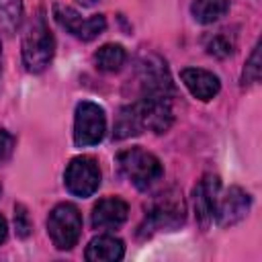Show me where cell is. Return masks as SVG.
Listing matches in <instances>:
<instances>
[{"label": "cell", "mask_w": 262, "mask_h": 262, "mask_svg": "<svg viewBox=\"0 0 262 262\" xmlns=\"http://www.w3.org/2000/svg\"><path fill=\"white\" fill-rule=\"evenodd\" d=\"M172 98H156V96H139L135 102L123 106L115 121V139H127L139 135L143 131L164 133L174 123Z\"/></svg>", "instance_id": "obj_1"}, {"label": "cell", "mask_w": 262, "mask_h": 262, "mask_svg": "<svg viewBox=\"0 0 262 262\" xmlns=\"http://www.w3.org/2000/svg\"><path fill=\"white\" fill-rule=\"evenodd\" d=\"M20 47H23V63L31 74H41L51 63L55 53V39L41 10L27 25Z\"/></svg>", "instance_id": "obj_2"}, {"label": "cell", "mask_w": 262, "mask_h": 262, "mask_svg": "<svg viewBox=\"0 0 262 262\" xmlns=\"http://www.w3.org/2000/svg\"><path fill=\"white\" fill-rule=\"evenodd\" d=\"M117 164L123 170V174L133 182V186L139 190H147L164 176L162 162L151 151H147L139 145L119 151Z\"/></svg>", "instance_id": "obj_3"}, {"label": "cell", "mask_w": 262, "mask_h": 262, "mask_svg": "<svg viewBox=\"0 0 262 262\" xmlns=\"http://www.w3.org/2000/svg\"><path fill=\"white\" fill-rule=\"evenodd\" d=\"M186 219V205H184V199L178 190H166L164 194H160L147 215H145V225L141 227L145 235L154 233V231H162V229H178Z\"/></svg>", "instance_id": "obj_4"}, {"label": "cell", "mask_w": 262, "mask_h": 262, "mask_svg": "<svg viewBox=\"0 0 262 262\" xmlns=\"http://www.w3.org/2000/svg\"><path fill=\"white\" fill-rule=\"evenodd\" d=\"M47 233L57 250H72L82 233V213L72 203H59L49 211Z\"/></svg>", "instance_id": "obj_5"}, {"label": "cell", "mask_w": 262, "mask_h": 262, "mask_svg": "<svg viewBox=\"0 0 262 262\" xmlns=\"http://www.w3.org/2000/svg\"><path fill=\"white\" fill-rule=\"evenodd\" d=\"M106 133L104 108L92 100H82L74 113V143L78 147H90L102 141Z\"/></svg>", "instance_id": "obj_6"}, {"label": "cell", "mask_w": 262, "mask_h": 262, "mask_svg": "<svg viewBox=\"0 0 262 262\" xmlns=\"http://www.w3.org/2000/svg\"><path fill=\"white\" fill-rule=\"evenodd\" d=\"M66 188L80 199L92 196L100 186V168L92 156H78L74 158L63 174Z\"/></svg>", "instance_id": "obj_7"}, {"label": "cell", "mask_w": 262, "mask_h": 262, "mask_svg": "<svg viewBox=\"0 0 262 262\" xmlns=\"http://www.w3.org/2000/svg\"><path fill=\"white\" fill-rule=\"evenodd\" d=\"M139 84H141V96H156V98L174 96V84L168 66L160 55L151 53L139 61Z\"/></svg>", "instance_id": "obj_8"}, {"label": "cell", "mask_w": 262, "mask_h": 262, "mask_svg": "<svg viewBox=\"0 0 262 262\" xmlns=\"http://www.w3.org/2000/svg\"><path fill=\"white\" fill-rule=\"evenodd\" d=\"M53 18L61 29H66L70 35H74L80 41H92L106 29L104 14H94L88 18H82V14L66 4H53Z\"/></svg>", "instance_id": "obj_9"}, {"label": "cell", "mask_w": 262, "mask_h": 262, "mask_svg": "<svg viewBox=\"0 0 262 262\" xmlns=\"http://www.w3.org/2000/svg\"><path fill=\"white\" fill-rule=\"evenodd\" d=\"M250 207H252V196L239 186H229L225 192L219 190L213 219L223 227L235 225L248 215Z\"/></svg>", "instance_id": "obj_10"}, {"label": "cell", "mask_w": 262, "mask_h": 262, "mask_svg": "<svg viewBox=\"0 0 262 262\" xmlns=\"http://www.w3.org/2000/svg\"><path fill=\"white\" fill-rule=\"evenodd\" d=\"M219 190H221V180H219V176H215V174H205V176L199 180V184L194 186V190H192L194 215H196V221H199L203 227H207V225L213 221L215 203H217Z\"/></svg>", "instance_id": "obj_11"}, {"label": "cell", "mask_w": 262, "mask_h": 262, "mask_svg": "<svg viewBox=\"0 0 262 262\" xmlns=\"http://www.w3.org/2000/svg\"><path fill=\"white\" fill-rule=\"evenodd\" d=\"M129 217V205L121 196H104L92 207L90 223L94 229L121 227Z\"/></svg>", "instance_id": "obj_12"}, {"label": "cell", "mask_w": 262, "mask_h": 262, "mask_svg": "<svg viewBox=\"0 0 262 262\" xmlns=\"http://www.w3.org/2000/svg\"><path fill=\"white\" fill-rule=\"evenodd\" d=\"M180 80H182V84L186 86V90H188L194 98H199V100H203V102L213 100V98L219 94V90H221L219 78H217L213 72L203 70V68H184V70L180 72Z\"/></svg>", "instance_id": "obj_13"}, {"label": "cell", "mask_w": 262, "mask_h": 262, "mask_svg": "<svg viewBox=\"0 0 262 262\" xmlns=\"http://www.w3.org/2000/svg\"><path fill=\"white\" fill-rule=\"evenodd\" d=\"M125 256V244L115 235H96L88 242L84 258L90 262H117Z\"/></svg>", "instance_id": "obj_14"}, {"label": "cell", "mask_w": 262, "mask_h": 262, "mask_svg": "<svg viewBox=\"0 0 262 262\" xmlns=\"http://www.w3.org/2000/svg\"><path fill=\"white\" fill-rule=\"evenodd\" d=\"M127 59V51L123 45L119 43H104L102 47H98V51L94 53V66L100 72H119L121 66Z\"/></svg>", "instance_id": "obj_15"}, {"label": "cell", "mask_w": 262, "mask_h": 262, "mask_svg": "<svg viewBox=\"0 0 262 262\" xmlns=\"http://www.w3.org/2000/svg\"><path fill=\"white\" fill-rule=\"evenodd\" d=\"M229 10V0H192L190 14L201 25H211L225 16Z\"/></svg>", "instance_id": "obj_16"}, {"label": "cell", "mask_w": 262, "mask_h": 262, "mask_svg": "<svg viewBox=\"0 0 262 262\" xmlns=\"http://www.w3.org/2000/svg\"><path fill=\"white\" fill-rule=\"evenodd\" d=\"M23 18V0H0V33H12Z\"/></svg>", "instance_id": "obj_17"}, {"label": "cell", "mask_w": 262, "mask_h": 262, "mask_svg": "<svg viewBox=\"0 0 262 262\" xmlns=\"http://www.w3.org/2000/svg\"><path fill=\"white\" fill-rule=\"evenodd\" d=\"M233 49H235V41H233L229 35H225V33L215 35V37L207 43V53L213 55V57H219V59L231 55Z\"/></svg>", "instance_id": "obj_18"}, {"label": "cell", "mask_w": 262, "mask_h": 262, "mask_svg": "<svg viewBox=\"0 0 262 262\" xmlns=\"http://www.w3.org/2000/svg\"><path fill=\"white\" fill-rule=\"evenodd\" d=\"M258 80H260V43L252 49V53L246 61V68L242 74V86H252Z\"/></svg>", "instance_id": "obj_19"}, {"label": "cell", "mask_w": 262, "mask_h": 262, "mask_svg": "<svg viewBox=\"0 0 262 262\" xmlns=\"http://www.w3.org/2000/svg\"><path fill=\"white\" fill-rule=\"evenodd\" d=\"M14 227H16V235L18 237H29L33 231V223L29 219V213L25 209V205H14Z\"/></svg>", "instance_id": "obj_20"}, {"label": "cell", "mask_w": 262, "mask_h": 262, "mask_svg": "<svg viewBox=\"0 0 262 262\" xmlns=\"http://www.w3.org/2000/svg\"><path fill=\"white\" fill-rule=\"evenodd\" d=\"M14 145H16V139L12 133H8L6 129H0V166L6 164L12 154H14Z\"/></svg>", "instance_id": "obj_21"}, {"label": "cell", "mask_w": 262, "mask_h": 262, "mask_svg": "<svg viewBox=\"0 0 262 262\" xmlns=\"http://www.w3.org/2000/svg\"><path fill=\"white\" fill-rule=\"evenodd\" d=\"M6 235H8V225H6V219H4L2 215H0V246L4 244Z\"/></svg>", "instance_id": "obj_22"}, {"label": "cell", "mask_w": 262, "mask_h": 262, "mask_svg": "<svg viewBox=\"0 0 262 262\" xmlns=\"http://www.w3.org/2000/svg\"><path fill=\"white\" fill-rule=\"evenodd\" d=\"M80 2H82V4H86V6H92V4H96L98 0H80Z\"/></svg>", "instance_id": "obj_23"}, {"label": "cell", "mask_w": 262, "mask_h": 262, "mask_svg": "<svg viewBox=\"0 0 262 262\" xmlns=\"http://www.w3.org/2000/svg\"><path fill=\"white\" fill-rule=\"evenodd\" d=\"M0 76H2V43H0Z\"/></svg>", "instance_id": "obj_24"}]
</instances>
